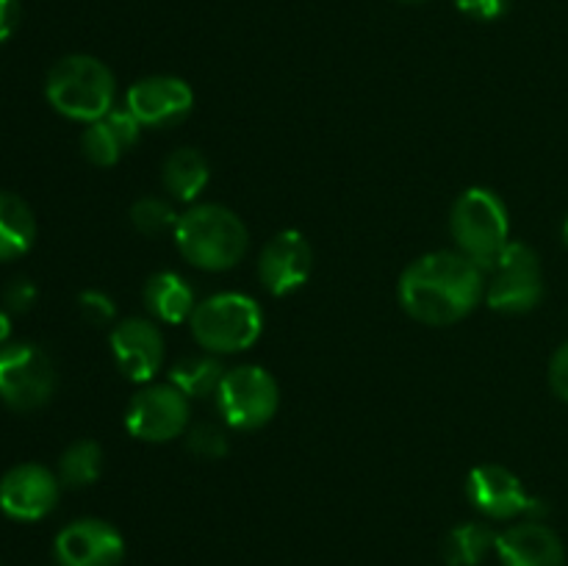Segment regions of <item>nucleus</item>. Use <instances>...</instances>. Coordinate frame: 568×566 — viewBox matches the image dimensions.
Here are the masks:
<instances>
[{
	"mask_svg": "<svg viewBox=\"0 0 568 566\" xmlns=\"http://www.w3.org/2000/svg\"><path fill=\"white\" fill-rule=\"evenodd\" d=\"M494 549L503 566H566L564 542L541 519H525L497 533Z\"/></svg>",
	"mask_w": 568,
	"mask_h": 566,
	"instance_id": "nucleus-16",
	"label": "nucleus"
},
{
	"mask_svg": "<svg viewBox=\"0 0 568 566\" xmlns=\"http://www.w3.org/2000/svg\"><path fill=\"white\" fill-rule=\"evenodd\" d=\"M3 300L6 305H9V311H28L33 303H37V286H33L31 281H26V277L11 281L9 286H6Z\"/></svg>",
	"mask_w": 568,
	"mask_h": 566,
	"instance_id": "nucleus-29",
	"label": "nucleus"
},
{
	"mask_svg": "<svg viewBox=\"0 0 568 566\" xmlns=\"http://www.w3.org/2000/svg\"><path fill=\"white\" fill-rule=\"evenodd\" d=\"M78 309H81L83 320L92 322V325H109L116 316L114 300L105 292H98V289H89V292L78 294Z\"/></svg>",
	"mask_w": 568,
	"mask_h": 566,
	"instance_id": "nucleus-26",
	"label": "nucleus"
},
{
	"mask_svg": "<svg viewBox=\"0 0 568 566\" xmlns=\"http://www.w3.org/2000/svg\"><path fill=\"white\" fill-rule=\"evenodd\" d=\"M103 447L98 442H81L70 444L59 461V481L70 488L92 486L100 475H103Z\"/></svg>",
	"mask_w": 568,
	"mask_h": 566,
	"instance_id": "nucleus-23",
	"label": "nucleus"
},
{
	"mask_svg": "<svg viewBox=\"0 0 568 566\" xmlns=\"http://www.w3.org/2000/svg\"><path fill=\"white\" fill-rule=\"evenodd\" d=\"M111 353H114L116 370L128 381L144 386L159 375L161 364H164V336L155 322L144 320V316H131L111 331Z\"/></svg>",
	"mask_w": 568,
	"mask_h": 566,
	"instance_id": "nucleus-14",
	"label": "nucleus"
},
{
	"mask_svg": "<svg viewBox=\"0 0 568 566\" xmlns=\"http://www.w3.org/2000/svg\"><path fill=\"white\" fill-rule=\"evenodd\" d=\"M564 244L568 247V216H566V222H564Z\"/></svg>",
	"mask_w": 568,
	"mask_h": 566,
	"instance_id": "nucleus-32",
	"label": "nucleus"
},
{
	"mask_svg": "<svg viewBox=\"0 0 568 566\" xmlns=\"http://www.w3.org/2000/svg\"><path fill=\"white\" fill-rule=\"evenodd\" d=\"M9 333H11V320H9V314L0 309V347H3V342L9 338Z\"/></svg>",
	"mask_w": 568,
	"mask_h": 566,
	"instance_id": "nucleus-31",
	"label": "nucleus"
},
{
	"mask_svg": "<svg viewBox=\"0 0 568 566\" xmlns=\"http://www.w3.org/2000/svg\"><path fill=\"white\" fill-rule=\"evenodd\" d=\"M50 105L59 114L78 122H98L114 109L116 81L114 72L100 59L87 53L64 55L55 61L44 83Z\"/></svg>",
	"mask_w": 568,
	"mask_h": 566,
	"instance_id": "nucleus-3",
	"label": "nucleus"
},
{
	"mask_svg": "<svg viewBox=\"0 0 568 566\" xmlns=\"http://www.w3.org/2000/svg\"><path fill=\"white\" fill-rule=\"evenodd\" d=\"M449 231H453L455 247L488 272L499 253L510 244L508 205L486 186L466 189L449 211Z\"/></svg>",
	"mask_w": 568,
	"mask_h": 566,
	"instance_id": "nucleus-5",
	"label": "nucleus"
},
{
	"mask_svg": "<svg viewBox=\"0 0 568 566\" xmlns=\"http://www.w3.org/2000/svg\"><path fill=\"white\" fill-rule=\"evenodd\" d=\"M311 266H314V250H311L308 239L288 228V231L275 233L264 244L258 259V275L266 292L275 297H286L308 281Z\"/></svg>",
	"mask_w": 568,
	"mask_h": 566,
	"instance_id": "nucleus-15",
	"label": "nucleus"
},
{
	"mask_svg": "<svg viewBox=\"0 0 568 566\" xmlns=\"http://www.w3.org/2000/svg\"><path fill=\"white\" fill-rule=\"evenodd\" d=\"M466 497L488 519H541L547 514L544 503L532 494H527L525 483L516 472L499 464H480L466 477Z\"/></svg>",
	"mask_w": 568,
	"mask_h": 566,
	"instance_id": "nucleus-10",
	"label": "nucleus"
},
{
	"mask_svg": "<svg viewBox=\"0 0 568 566\" xmlns=\"http://www.w3.org/2000/svg\"><path fill=\"white\" fill-rule=\"evenodd\" d=\"M192 425V403L172 383H144L125 411V427L139 442H170Z\"/></svg>",
	"mask_w": 568,
	"mask_h": 566,
	"instance_id": "nucleus-9",
	"label": "nucleus"
},
{
	"mask_svg": "<svg viewBox=\"0 0 568 566\" xmlns=\"http://www.w3.org/2000/svg\"><path fill=\"white\" fill-rule=\"evenodd\" d=\"M549 386H552L555 397L568 403V342L560 344L549 361Z\"/></svg>",
	"mask_w": 568,
	"mask_h": 566,
	"instance_id": "nucleus-28",
	"label": "nucleus"
},
{
	"mask_svg": "<svg viewBox=\"0 0 568 566\" xmlns=\"http://www.w3.org/2000/svg\"><path fill=\"white\" fill-rule=\"evenodd\" d=\"M175 244L183 259L205 272L233 270L244 259L250 233L236 211L220 203H197L178 216Z\"/></svg>",
	"mask_w": 568,
	"mask_h": 566,
	"instance_id": "nucleus-2",
	"label": "nucleus"
},
{
	"mask_svg": "<svg viewBox=\"0 0 568 566\" xmlns=\"http://www.w3.org/2000/svg\"><path fill=\"white\" fill-rule=\"evenodd\" d=\"M20 0H0V42L11 37L20 26Z\"/></svg>",
	"mask_w": 568,
	"mask_h": 566,
	"instance_id": "nucleus-30",
	"label": "nucleus"
},
{
	"mask_svg": "<svg viewBox=\"0 0 568 566\" xmlns=\"http://www.w3.org/2000/svg\"><path fill=\"white\" fill-rule=\"evenodd\" d=\"M53 553L59 566H120L125 560V538L111 522L83 516L55 536Z\"/></svg>",
	"mask_w": 568,
	"mask_h": 566,
	"instance_id": "nucleus-11",
	"label": "nucleus"
},
{
	"mask_svg": "<svg viewBox=\"0 0 568 566\" xmlns=\"http://www.w3.org/2000/svg\"><path fill=\"white\" fill-rule=\"evenodd\" d=\"M225 372L227 370L220 364V358L214 353L183 355L170 370V383L175 388H181L189 400L209 397V394H216Z\"/></svg>",
	"mask_w": 568,
	"mask_h": 566,
	"instance_id": "nucleus-22",
	"label": "nucleus"
},
{
	"mask_svg": "<svg viewBox=\"0 0 568 566\" xmlns=\"http://www.w3.org/2000/svg\"><path fill=\"white\" fill-rule=\"evenodd\" d=\"M161 181H164V189L170 192V198L181 200V203H192L209 186L211 166L200 150L181 148L166 155Z\"/></svg>",
	"mask_w": 568,
	"mask_h": 566,
	"instance_id": "nucleus-19",
	"label": "nucleus"
},
{
	"mask_svg": "<svg viewBox=\"0 0 568 566\" xmlns=\"http://www.w3.org/2000/svg\"><path fill=\"white\" fill-rule=\"evenodd\" d=\"M488 272L486 303L499 314H527L544 300L541 259L525 242H510Z\"/></svg>",
	"mask_w": 568,
	"mask_h": 566,
	"instance_id": "nucleus-7",
	"label": "nucleus"
},
{
	"mask_svg": "<svg viewBox=\"0 0 568 566\" xmlns=\"http://www.w3.org/2000/svg\"><path fill=\"white\" fill-rule=\"evenodd\" d=\"M186 447L197 458L216 461L225 458L227 449H231V442H227V433L216 422H197V425H189Z\"/></svg>",
	"mask_w": 568,
	"mask_h": 566,
	"instance_id": "nucleus-25",
	"label": "nucleus"
},
{
	"mask_svg": "<svg viewBox=\"0 0 568 566\" xmlns=\"http://www.w3.org/2000/svg\"><path fill=\"white\" fill-rule=\"evenodd\" d=\"M486 297V270L460 250H433L405 266L399 303L422 325H455Z\"/></svg>",
	"mask_w": 568,
	"mask_h": 566,
	"instance_id": "nucleus-1",
	"label": "nucleus"
},
{
	"mask_svg": "<svg viewBox=\"0 0 568 566\" xmlns=\"http://www.w3.org/2000/svg\"><path fill=\"white\" fill-rule=\"evenodd\" d=\"M403 3H425V0H403Z\"/></svg>",
	"mask_w": 568,
	"mask_h": 566,
	"instance_id": "nucleus-33",
	"label": "nucleus"
},
{
	"mask_svg": "<svg viewBox=\"0 0 568 566\" xmlns=\"http://www.w3.org/2000/svg\"><path fill=\"white\" fill-rule=\"evenodd\" d=\"M453 3L460 14L471 17V20H497L508 11L510 0H453Z\"/></svg>",
	"mask_w": 568,
	"mask_h": 566,
	"instance_id": "nucleus-27",
	"label": "nucleus"
},
{
	"mask_svg": "<svg viewBox=\"0 0 568 566\" xmlns=\"http://www.w3.org/2000/svg\"><path fill=\"white\" fill-rule=\"evenodd\" d=\"M497 544V533L483 522H464L444 536L442 555L447 566H480Z\"/></svg>",
	"mask_w": 568,
	"mask_h": 566,
	"instance_id": "nucleus-21",
	"label": "nucleus"
},
{
	"mask_svg": "<svg viewBox=\"0 0 568 566\" xmlns=\"http://www.w3.org/2000/svg\"><path fill=\"white\" fill-rule=\"evenodd\" d=\"M55 366L37 344L0 347V397L14 411H37L53 397Z\"/></svg>",
	"mask_w": 568,
	"mask_h": 566,
	"instance_id": "nucleus-8",
	"label": "nucleus"
},
{
	"mask_svg": "<svg viewBox=\"0 0 568 566\" xmlns=\"http://www.w3.org/2000/svg\"><path fill=\"white\" fill-rule=\"evenodd\" d=\"M216 405L225 425L236 431H258L281 408V388L264 366H233L216 388Z\"/></svg>",
	"mask_w": 568,
	"mask_h": 566,
	"instance_id": "nucleus-6",
	"label": "nucleus"
},
{
	"mask_svg": "<svg viewBox=\"0 0 568 566\" xmlns=\"http://www.w3.org/2000/svg\"><path fill=\"white\" fill-rule=\"evenodd\" d=\"M142 137V122L128 109H111L103 120L89 122L81 137L83 155L98 166H114Z\"/></svg>",
	"mask_w": 568,
	"mask_h": 566,
	"instance_id": "nucleus-17",
	"label": "nucleus"
},
{
	"mask_svg": "<svg viewBox=\"0 0 568 566\" xmlns=\"http://www.w3.org/2000/svg\"><path fill=\"white\" fill-rule=\"evenodd\" d=\"M192 336L205 353L231 355L250 350L264 333V311L258 300L242 292H220L200 300L194 309Z\"/></svg>",
	"mask_w": 568,
	"mask_h": 566,
	"instance_id": "nucleus-4",
	"label": "nucleus"
},
{
	"mask_svg": "<svg viewBox=\"0 0 568 566\" xmlns=\"http://www.w3.org/2000/svg\"><path fill=\"white\" fill-rule=\"evenodd\" d=\"M125 109L142 128H172L192 114L194 92L183 78L148 75L128 89Z\"/></svg>",
	"mask_w": 568,
	"mask_h": 566,
	"instance_id": "nucleus-12",
	"label": "nucleus"
},
{
	"mask_svg": "<svg viewBox=\"0 0 568 566\" xmlns=\"http://www.w3.org/2000/svg\"><path fill=\"white\" fill-rule=\"evenodd\" d=\"M61 481L42 464H20L0 481V508L17 522L44 519L59 505Z\"/></svg>",
	"mask_w": 568,
	"mask_h": 566,
	"instance_id": "nucleus-13",
	"label": "nucleus"
},
{
	"mask_svg": "<svg viewBox=\"0 0 568 566\" xmlns=\"http://www.w3.org/2000/svg\"><path fill=\"white\" fill-rule=\"evenodd\" d=\"M37 239L33 211L20 194L0 192V261L20 259Z\"/></svg>",
	"mask_w": 568,
	"mask_h": 566,
	"instance_id": "nucleus-20",
	"label": "nucleus"
},
{
	"mask_svg": "<svg viewBox=\"0 0 568 566\" xmlns=\"http://www.w3.org/2000/svg\"><path fill=\"white\" fill-rule=\"evenodd\" d=\"M175 209H172L170 200L161 198H139L136 203L131 205V222L139 233L144 236H159V233L175 231L178 225Z\"/></svg>",
	"mask_w": 568,
	"mask_h": 566,
	"instance_id": "nucleus-24",
	"label": "nucleus"
},
{
	"mask_svg": "<svg viewBox=\"0 0 568 566\" xmlns=\"http://www.w3.org/2000/svg\"><path fill=\"white\" fill-rule=\"evenodd\" d=\"M144 305H148L150 314L161 322H178L192 320L194 309H197V300H194V289L189 286L186 277H181L178 272H155L144 283Z\"/></svg>",
	"mask_w": 568,
	"mask_h": 566,
	"instance_id": "nucleus-18",
	"label": "nucleus"
}]
</instances>
